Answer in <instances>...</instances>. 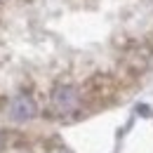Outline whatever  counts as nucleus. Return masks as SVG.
<instances>
[{"mask_svg":"<svg viewBox=\"0 0 153 153\" xmlns=\"http://www.w3.org/2000/svg\"><path fill=\"white\" fill-rule=\"evenodd\" d=\"M153 59V0H0V118L71 120Z\"/></svg>","mask_w":153,"mask_h":153,"instance_id":"f257e3e1","label":"nucleus"},{"mask_svg":"<svg viewBox=\"0 0 153 153\" xmlns=\"http://www.w3.org/2000/svg\"><path fill=\"white\" fill-rule=\"evenodd\" d=\"M0 153H66V151L57 144L47 141L45 137L0 127Z\"/></svg>","mask_w":153,"mask_h":153,"instance_id":"f03ea898","label":"nucleus"}]
</instances>
